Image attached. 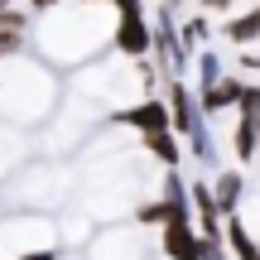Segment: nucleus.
Masks as SVG:
<instances>
[{"label": "nucleus", "instance_id": "4", "mask_svg": "<svg viewBox=\"0 0 260 260\" xmlns=\"http://www.w3.org/2000/svg\"><path fill=\"white\" fill-rule=\"evenodd\" d=\"M116 125H135L140 135H149V130H174V116H169V102L164 96H154L149 92L140 106H130V111H116L111 116Z\"/></svg>", "mask_w": 260, "mask_h": 260}, {"label": "nucleus", "instance_id": "15", "mask_svg": "<svg viewBox=\"0 0 260 260\" xmlns=\"http://www.w3.org/2000/svg\"><path fill=\"white\" fill-rule=\"evenodd\" d=\"M178 39H183V48L207 44V39H212V19H207V15H188L183 24H178Z\"/></svg>", "mask_w": 260, "mask_h": 260}, {"label": "nucleus", "instance_id": "10", "mask_svg": "<svg viewBox=\"0 0 260 260\" xmlns=\"http://www.w3.org/2000/svg\"><path fill=\"white\" fill-rule=\"evenodd\" d=\"M140 145H145L164 169H178V164H183V145H178L174 130H149V135H140Z\"/></svg>", "mask_w": 260, "mask_h": 260}, {"label": "nucleus", "instance_id": "17", "mask_svg": "<svg viewBox=\"0 0 260 260\" xmlns=\"http://www.w3.org/2000/svg\"><path fill=\"white\" fill-rule=\"evenodd\" d=\"M203 260H232V251H226L222 236H217V241H203Z\"/></svg>", "mask_w": 260, "mask_h": 260}, {"label": "nucleus", "instance_id": "11", "mask_svg": "<svg viewBox=\"0 0 260 260\" xmlns=\"http://www.w3.org/2000/svg\"><path fill=\"white\" fill-rule=\"evenodd\" d=\"M174 222V203H164V198H140L135 203V226H149V232H164V226Z\"/></svg>", "mask_w": 260, "mask_h": 260}, {"label": "nucleus", "instance_id": "6", "mask_svg": "<svg viewBox=\"0 0 260 260\" xmlns=\"http://www.w3.org/2000/svg\"><path fill=\"white\" fill-rule=\"evenodd\" d=\"M232 154H236V164H255V154H260V116H246V111H236Z\"/></svg>", "mask_w": 260, "mask_h": 260}, {"label": "nucleus", "instance_id": "8", "mask_svg": "<svg viewBox=\"0 0 260 260\" xmlns=\"http://www.w3.org/2000/svg\"><path fill=\"white\" fill-rule=\"evenodd\" d=\"M222 241H226V251H232V260H260V241L251 236V226H246L241 217H226L222 222Z\"/></svg>", "mask_w": 260, "mask_h": 260}, {"label": "nucleus", "instance_id": "16", "mask_svg": "<svg viewBox=\"0 0 260 260\" xmlns=\"http://www.w3.org/2000/svg\"><path fill=\"white\" fill-rule=\"evenodd\" d=\"M15 260H63V246H29V251H19Z\"/></svg>", "mask_w": 260, "mask_h": 260}, {"label": "nucleus", "instance_id": "5", "mask_svg": "<svg viewBox=\"0 0 260 260\" xmlns=\"http://www.w3.org/2000/svg\"><path fill=\"white\" fill-rule=\"evenodd\" d=\"M246 87H251V82H241V77H222L217 87L198 92V111H203V116H222V111H236V106H241V96H246Z\"/></svg>", "mask_w": 260, "mask_h": 260}, {"label": "nucleus", "instance_id": "1", "mask_svg": "<svg viewBox=\"0 0 260 260\" xmlns=\"http://www.w3.org/2000/svg\"><path fill=\"white\" fill-rule=\"evenodd\" d=\"M111 48L125 58V63H145L154 53V29H149L145 15H121L116 19V34H111Z\"/></svg>", "mask_w": 260, "mask_h": 260}, {"label": "nucleus", "instance_id": "9", "mask_svg": "<svg viewBox=\"0 0 260 260\" xmlns=\"http://www.w3.org/2000/svg\"><path fill=\"white\" fill-rule=\"evenodd\" d=\"M29 10H10L5 15V24H0V58H15V53H24V39H29Z\"/></svg>", "mask_w": 260, "mask_h": 260}, {"label": "nucleus", "instance_id": "19", "mask_svg": "<svg viewBox=\"0 0 260 260\" xmlns=\"http://www.w3.org/2000/svg\"><path fill=\"white\" fill-rule=\"evenodd\" d=\"M53 5H58V0H29V15H48Z\"/></svg>", "mask_w": 260, "mask_h": 260}, {"label": "nucleus", "instance_id": "7", "mask_svg": "<svg viewBox=\"0 0 260 260\" xmlns=\"http://www.w3.org/2000/svg\"><path fill=\"white\" fill-rule=\"evenodd\" d=\"M241 193H246L241 169H222V174H217V183H212V198H217V212H222V222H226V217H236Z\"/></svg>", "mask_w": 260, "mask_h": 260}, {"label": "nucleus", "instance_id": "20", "mask_svg": "<svg viewBox=\"0 0 260 260\" xmlns=\"http://www.w3.org/2000/svg\"><path fill=\"white\" fill-rule=\"evenodd\" d=\"M5 15H10V0H0V24H5Z\"/></svg>", "mask_w": 260, "mask_h": 260}, {"label": "nucleus", "instance_id": "12", "mask_svg": "<svg viewBox=\"0 0 260 260\" xmlns=\"http://www.w3.org/2000/svg\"><path fill=\"white\" fill-rule=\"evenodd\" d=\"M222 34L232 39V44H255V39H260V5H251L246 15H232L222 24Z\"/></svg>", "mask_w": 260, "mask_h": 260}, {"label": "nucleus", "instance_id": "18", "mask_svg": "<svg viewBox=\"0 0 260 260\" xmlns=\"http://www.w3.org/2000/svg\"><path fill=\"white\" fill-rule=\"evenodd\" d=\"M236 0H198V10H203V15H222V10H232Z\"/></svg>", "mask_w": 260, "mask_h": 260}, {"label": "nucleus", "instance_id": "13", "mask_svg": "<svg viewBox=\"0 0 260 260\" xmlns=\"http://www.w3.org/2000/svg\"><path fill=\"white\" fill-rule=\"evenodd\" d=\"M188 154H193L198 169H217V140H212L207 125H198L193 135H188Z\"/></svg>", "mask_w": 260, "mask_h": 260}, {"label": "nucleus", "instance_id": "2", "mask_svg": "<svg viewBox=\"0 0 260 260\" xmlns=\"http://www.w3.org/2000/svg\"><path fill=\"white\" fill-rule=\"evenodd\" d=\"M164 102H169V116H174V135L188 140L198 125H207V116L198 111V92L183 82V77H174V82L164 87Z\"/></svg>", "mask_w": 260, "mask_h": 260}, {"label": "nucleus", "instance_id": "14", "mask_svg": "<svg viewBox=\"0 0 260 260\" xmlns=\"http://www.w3.org/2000/svg\"><path fill=\"white\" fill-rule=\"evenodd\" d=\"M193 63H198V92H207V87H217V82L226 77V73H222V53H212V48H203Z\"/></svg>", "mask_w": 260, "mask_h": 260}, {"label": "nucleus", "instance_id": "3", "mask_svg": "<svg viewBox=\"0 0 260 260\" xmlns=\"http://www.w3.org/2000/svg\"><path fill=\"white\" fill-rule=\"evenodd\" d=\"M159 255L164 260H203V232L193 222H169L159 232Z\"/></svg>", "mask_w": 260, "mask_h": 260}]
</instances>
